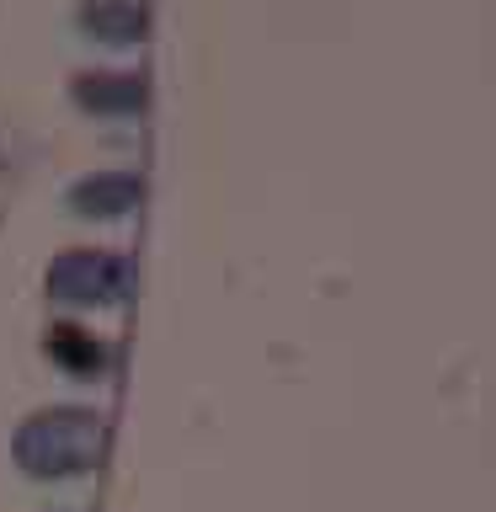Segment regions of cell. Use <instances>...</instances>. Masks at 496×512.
Segmentation results:
<instances>
[{
  "label": "cell",
  "mask_w": 496,
  "mask_h": 512,
  "mask_svg": "<svg viewBox=\"0 0 496 512\" xmlns=\"http://www.w3.org/2000/svg\"><path fill=\"white\" fill-rule=\"evenodd\" d=\"M139 203V182H128V176H96V182L75 187V208L86 219H123L134 214Z\"/></svg>",
  "instance_id": "3957f363"
},
{
  "label": "cell",
  "mask_w": 496,
  "mask_h": 512,
  "mask_svg": "<svg viewBox=\"0 0 496 512\" xmlns=\"http://www.w3.org/2000/svg\"><path fill=\"white\" fill-rule=\"evenodd\" d=\"M107 427L86 406H48L16 432V464L38 480H80L102 464Z\"/></svg>",
  "instance_id": "6da1fadb"
},
{
  "label": "cell",
  "mask_w": 496,
  "mask_h": 512,
  "mask_svg": "<svg viewBox=\"0 0 496 512\" xmlns=\"http://www.w3.org/2000/svg\"><path fill=\"white\" fill-rule=\"evenodd\" d=\"M48 294L75 310L91 304H118L128 294V262L118 251H70L48 267Z\"/></svg>",
  "instance_id": "7a4b0ae2"
},
{
  "label": "cell",
  "mask_w": 496,
  "mask_h": 512,
  "mask_svg": "<svg viewBox=\"0 0 496 512\" xmlns=\"http://www.w3.org/2000/svg\"><path fill=\"white\" fill-rule=\"evenodd\" d=\"M48 352H54L59 363H70V368H102V358H107L86 331H54L48 336Z\"/></svg>",
  "instance_id": "277c9868"
}]
</instances>
